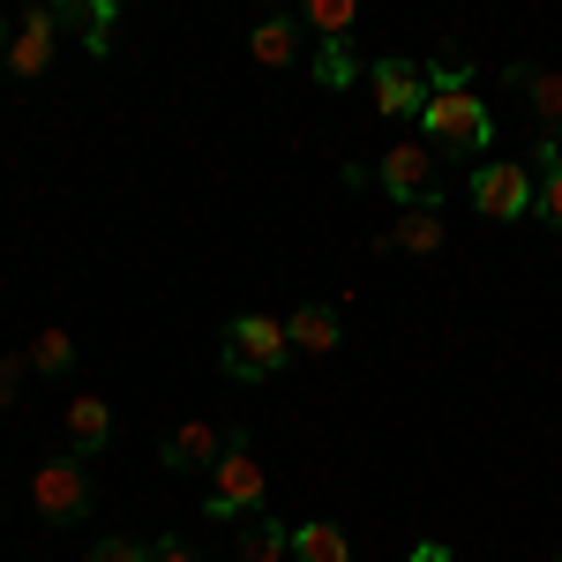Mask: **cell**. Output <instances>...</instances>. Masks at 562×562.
Here are the masks:
<instances>
[{
    "instance_id": "7402d4cb",
    "label": "cell",
    "mask_w": 562,
    "mask_h": 562,
    "mask_svg": "<svg viewBox=\"0 0 562 562\" xmlns=\"http://www.w3.org/2000/svg\"><path fill=\"white\" fill-rule=\"evenodd\" d=\"M150 562H203V555H195L188 540H158V548H150Z\"/></svg>"
},
{
    "instance_id": "3957f363",
    "label": "cell",
    "mask_w": 562,
    "mask_h": 562,
    "mask_svg": "<svg viewBox=\"0 0 562 562\" xmlns=\"http://www.w3.org/2000/svg\"><path fill=\"white\" fill-rule=\"evenodd\" d=\"M203 480H211V495H203L211 518H240V510H256V503H262V458L248 450V442H233Z\"/></svg>"
},
{
    "instance_id": "277c9868",
    "label": "cell",
    "mask_w": 562,
    "mask_h": 562,
    "mask_svg": "<svg viewBox=\"0 0 562 562\" xmlns=\"http://www.w3.org/2000/svg\"><path fill=\"white\" fill-rule=\"evenodd\" d=\"M375 180H383V195H397V203L413 211V203H435V195H442V158H435L428 143H390Z\"/></svg>"
},
{
    "instance_id": "5bb4252c",
    "label": "cell",
    "mask_w": 562,
    "mask_h": 562,
    "mask_svg": "<svg viewBox=\"0 0 562 562\" xmlns=\"http://www.w3.org/2000/svg\"><path fill=\"white\" fill-rule=\"evenodd\" d=\"M248 53H256L262 68L301 60V23H285V15H278V23H256V31H248Z\"/></svg>"
},
{
    "instance_id": "4fadbf2b",
    "label": "cell",
    "mask_w": 562,
    "mask_h": 562,
    "mask_svg": "<svg viewBox=\"0 0 562 562\" xmlns=\"http://www.w3.org/2000/svg\"><path fill=\"white\" fill-rule=\"evenodd\" d=\"M293 555L301 562H352V540L330 518H315V525H293Z\"/></svg>"
},
{
    "instance_id": "cb8c5ba5",
    "label": "cell",
    "mask_w": 562,
    "mask_h": 562,
    "mask_svg": "<svg viewBox=\"0 0 562 562\" xmlns=\"http://www.w3.org/2000/svg\"><path fill=\"white\" fill-rule=\"evenodd\" d=\"M405 562H450V548H442V540H420V548H413Z\"/></svg>"
},
{
    "instance_id": "6da1fadb",
    "label": "cell",
    "mask_w": 562,
    "mask_h": 562,
    "mask_svg": "<svg viewBox=\"0 0 562 562\" xmlns=\"http://www.w3.org/2000/svg\"><path fill=\"white\" fill-rule=\"evenodd\" d=\"M420 128H428V150L473 158V150H487L495 121H487V98H480L473 83H435V98L420 105Z\"/></svg>"
},
{
    "instance_id": "603a6c76",
    "label": "cell",
    "mask_w": 562,
    "mask_h": 562,
    "mask_svg": "<svg viewBox=\"0 0 562 562\" xmlns=\"http://www.w3.org/2000/svg\"><path fill=\"white\" fill-rule=\"evenodd\" d=\"M15 375H23V352H8V360H0V405L15 397Z\"/></svg>"
},
{
    "instance_id": "5b68a950",
    "label": "cell",
    "mask_w": 562,
    "mask_h": 562,
    "mask_svg": "<svg viewBox=\"0 0 562 562\" xmlns=\"http://www.w3.org/2000/svg\"><path fill=\"white\" fill-rule=\"evenodd\" d=\"M368 90H375L383 121H420V105L435 98V68H420V60H375Z\"/></svg>"
},
{
    "instance_id": "ac0fdd59",
    "label": "cell",
    "mask_w": 562,
    "mask_h": 562,
    "mask_svg": "<svg viewBox=\"0 0 562 562\" xmlns=\"http://www.w3.org/2000/svg\"><path fill=\"white\" fill-rule=\"evenodd\" d=\"M68 360H76V338H68V330H38L31 368H38V375H68Z\"/></svg>"
},
{
    "instance_id": "7a4b0ae2",
    "label": "cell",
    "mask_w": 562,
    "mask_h": 562,
    "mask_svg": "<svg viewBox=\"0 0 562 562\" xmlns=\"http://www.w3.org/2000/svg\"><path fill=\"white\" fill-rule=\"evenodd\" d=\"M285 360H293V338H285L278 315H240V323L225 330V375H240V383L278 375Z\"/></svg>"
},
{
    "instance_id": "44dd1931",
    "label": "cell",
    "mask_w": 562,
    "mask_h": 562,
    "mask_svg": "<svg viewBox=\"0 0 562 562\" xmlns=\"http://www.w3.org/2000/svg\"><path fill=\"white\" fill-rule=\"evenodd\" d=\"M90 562H150V548L128 540V532H113V540H98V548H90Z\"/></svg>"
},
{
    "instance_id": "7c38bea8",
    "label": "cell",
    "mask_w": 562,
    "mask_h": 562,
    "mask_svg": "<svg viewBox=\"0 0 562 562\" xmlns=\"http://www.w3.org/2000/svg\"><path fill=\"white\" fill-rule=\"evenodd\" d=\"M105 435H113V405L105 397H68V442L76 450H105Z\"/></svg>"
},
{
    "instance_id": "52a82bcc",
    "label": "cell",
    "mask_w": 562,
    "mask_h": 562,
    "mask_svg": "<svg viewBox=\"0 0 562 562\" xmlns=\"http://www.w3.org/2000/svg\"><path fill=\"white\" fill-rule=\"evenodd\" d=\"M473 211L480 217H525L532 211V173L510 166V158H503V166H480L473 173Z\"/></svg>"
},
{
    "instance_id": "d6986e66",
    "label": "cell",
    "mask_w": 562,
    "mask_h": 562,
    "mask_svg": "<svg viewBox=\"0 0 562 562\" xmlns=\"http://www.w3.org/2000/svg\"><path fill=\"white\" fill-rule=\"evenodd\" d=\"M532 113H540V128H548V135H562V76H555V68L532 76Z\"/></svg>"
},
{
    "instance_id": "2e32d148",
    "label": "cell",
    "mask_w": 562,
    "mask_h": 562,
    "mask_svg": "<svg viewBox=\"0 0 562 562\" xmlns=\"http://www.w3.org/2000/svg\"><path fill=\"white\" fill-rule=\"evenodd\" d=\"M285 555H293V532H285V525H270V518L248 525V540H240V562H285Z\"/></svg>"
},
{
    "instance_id": "ffe728a7",
    "label": "cell",
    "mask_w": 562,
    "mask_h": 562,
    "mask_svg": "<svg viewBox=\"0 0 562 562\" xmlns=\"http://www.w3.org/2000/svg\"><path fill=\"white\" fill-rule=\"evenodd\" d=\"M532 211L562 233V158H555V166H540V180H532Z\"/></svg>"
},
{
    "instance_id": "9c48e42d",
    "label": "cell",
    "mask_w": 562,
    "mask_h": 562,
    "mask_svg": "<svg viewBox=\"0 0 562 562\" xmlns=\"http://www.w3.org/2000/svg\"><path fill=\"white\" fill-rule=\"evenodd\" d=\"M53 31H60V8H31V15H23V31L8 38V60H0V68H8V76H23V83L45 76V68H53Z\"/></svg>"
},
{
    "instance_id": "e0dca14e",
    "label": "cell",
    "mask_w": 562,
    "mask_h": 562,
    "mask_svg": "<svg viewBox=\"0 0 562 562\" xmlns=\"http://www.w3.org/2000/svg\"><path fill=\"white\" fill-rule=\"evenodd\" d=\"M315 83H323V90H346L352 83V45L346 38L315 45Z\"/></svg>"
},
{
    "instance_id": "8fae6325",
    "label": "cell",
    "mask_w": 562,
    "mask_h": 562,
    "mask_svg": "<svg viewBox=\"0 0 562 562\" xmlns=\"http://www.w3.org/2000/svg\"><path fill=\"white\" fill-rule=\"evenodd\" d=\"M442 240H450L442 203H413V211H397V225H390V248H405V256H435Z\"/></svg>"
},
{
    "instance_id": "8992f818",
    "label": "cell",
    "mask_w": 562,
    "mask_h": 562,
    "mask_svg": "<svg viewBox=\"0 0 562 562\" xmlns=\"http://www.w3.org/2000/svg\"><path fill=\"white\" fill-rule=\"evenodd\" d=\"M31 503H38V518L53 525H76L90 510V480L76 458H53V465H38V480H31Z\"/></svg>"
},
{
    "instance_id": "ba28073f",
    "label": "cell",
    "mask_w": 562,
    "mask_h": 562,
    "mask_svg": "<svg viewBox=\"0 0 562 562\" xmlns=\"http://www.w3.org/2000/svg\"><path fill=\"white\" fill-rule=\"evenodd\" d=\"M225 450H233V435L217 428V420H173L166 428V465L173 473H211Z\"/></svg>"
},
{
    "instance_id": "9a60e30c",
    "label": "cell",
    "mask_w": 562,
    "mask_h": 562,
    "mask_svg": "<svg viewBox=\"0 0 562 562\" xmlns=\"http://www.w3.org/2000/svg\"><path fill=\"white\" fill-rule=\"evenodd\" d=\"M301 31H315V38H352V0H307L301 8Z\"/></svg>"
},
{
    "instance_id": "d4e9b609",
    "label": "cell",
    "mask_w": 562,
    "mask_h": 562,
    "mask_svg": "<svg viewBox=\"0 0 562 562\" xmlns=\"http://www.w3.org/2000/svg\"><path fill=\"white\" fill-rule=\"evenodd\" d=\"M0 45H8V31H0Z\"/></svg>"
},
{
    "instance_id": "30bf717a",
    "label": "cell",
    "mask_w": 562,
    "mask_h": 562,
    "mask_svg": "<svg viewBox=\"0 0 562 562\" xmlns=\"http://www.w3.org/2000/svg\"><path fill=\"white\" fill-rule=\"evenodd\" d=\"M285 338H293V352H307V360H330V352L346 346V323H338L323 301H307V307L285 315Z\"/></svg>"
}]
</instances>
